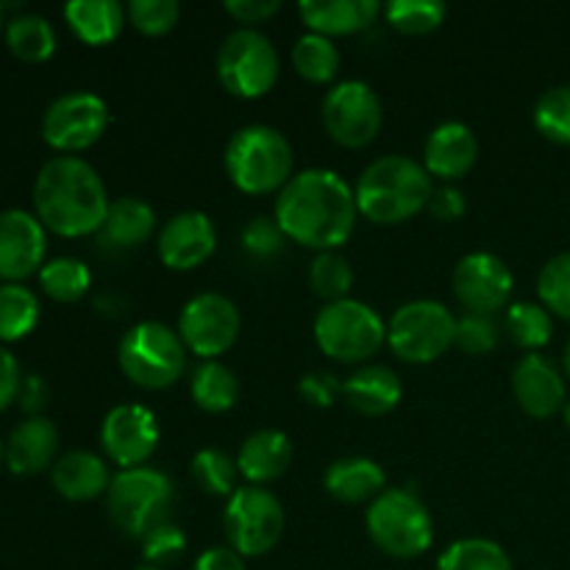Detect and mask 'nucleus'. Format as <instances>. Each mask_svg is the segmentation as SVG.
I'll use <instances>...</instances> for the list:
<instances>
[{
    "label": "nucleus",
    "instance_id": "obj_1",
    "mask_svg": "<svg viewBox=\"0 0 570 570\" xmlns=\"http://www.w3.org/2000/svg\"><path fill=\"white\" fill-rule=\"evenodd\" d=\"M356 215L360 206L354 189L343 176L323 167H312L289 178L276 200V223L287 239L317 254L348 243Z\"/></svg>",
    "mask_w": 570,
    "mask_h": 570
},
{
    "label": "nucleus",
    "instance_id": "obj_2",
    "mask_svg": "<svg viewBox=\"0 0 570 570\" xmlns=\"http://www.w3.org/2000/svg\"><path fill=\"white\" fill-rule=\"evenodd\" d=\"M104 178L78 156H53L33 181V215L45 228L61 237L98 234L109 212Z\"/></svg>",
    "mask_w": 570,
    "mask_h": 570
},
{
    "label": "nucleus",
    "instance_id": "obj_3",
    "mask_svg": "<svg viewBox=\"0 0 570 570\" xmlns=\"http://www.w3.org/2000/svg\"><path fill=\"white\" fill-rule=\"evenodd\" d=\"M432 176L412 156L390 154L371 161L356 181L360 215L379 226H399L426 209L432 198Z\"/></svg>",
    "mask_w": 570,
    "mask_h": 570
},
{
    "label": "nucleus",
    "instance_id": "obj_4",
    "mask_svg": "<svg viewBox=\"0 0 570 570\" xmlns=\"http://www.w3.org/2000/svg\"><path fill=\"white\" fill-rule=\"evenodd\" d=\"M226 173L234 187L248 195L284 189L293 178V145L265 122L243 126L226 145Z\"/></svg>",
    "mask_w": 570,
    "mask_h": 570
},
{
    "label": "nucleus",
    "instance_id": "obj_5",
    "mask_svg": "<svg viewBox=\"0 0 570 570\" xmlns=\"http://www.w3.org/2000/svg\"><path fill=\"white\" fill-rule=\"evenodd\" d=\"M176 490L167 473L156 468H131L111 476L106 490V512L126 538L142 540L161 523H170Z\"/></svg>",
    "mask_w": 570,
    "mask_h": 570
},
{
    "label": "nucleus",
    "instance_id": "obj_6",
    "mask_svg": "<svg viewBox=\"0 0 570 570\" xmlns=\"http://www.w3.org/2000/svg\"><path fill=\"white\" fill-rule=\"evenodd\" d=\"M373 546L395 560H415L432 549L434 523L426 504L410 490H384L365 515Z\"/></svg>",
    "mask_w": 570,
    "mask_h": 570
},
{
    "label": "nucleus",
    "instance_id": "obj_7",
    "mask_svg": "<svg viewBox=\"0 0 570 570\" xmlns=\"http://www.w3.org/2000/svg\"><path fill=\"white\" fill-rule=\"evenodd\" d=\"M117 360L137 387L165 390L181 379L187 367V345L167 323L142 321L122 334Z\"/></svg>",
    "mask_w": 570,
    "mask_h": 570
},
{
    "label": "nucleus",
    "instance_id": "obj_8",
    "mask_svg": "<svg viewBox=\"0 0 570 570\" xmlns=\"http://www.w3.org/2000/svg\"><path fill=\"white\" fill-rule=\"evenodd\" d=\"M387 326L365 301L343 298L326 304L315 317V343L337 362H365L382 348Z\"/></svg>",
    "mask_w": 570,
    "mask_h": 570
},
{
    "label": "nucleus",
    "instance_id": "obj_9",
    "mask_svg": "<svg viewBox=\"0 0 570 570\" xmlns=\"http://www.w3.org/2000/svg\"><path fill=\"white\" fill-rule=\"evenodd\" d=\"M287 515L284 507L271 490L237 488V493L226 501L223 512V532H226L228 549L237 551L239 557H265L282 540Z\"/></svg>",
    "mask_w": 570,
    "mask_h": 570
},
{
    "label": "nucleus",
    "instance_id": "obj_10",
    "mask_svg": "<svg viewBox=\"0 0 570 570\" xmlns=\"http://www.w3.org/2000/svg\"><path fill=\"white\" fill-rule=\"evenodd\" d=\"M456 340V317L440 301H410L387 323V343L412 365L440 360Z\"/></svg>",
    "mask_w": 570,
    "mask_h": 570
},
{
    "label": "nucleus",
    "instance_id": "obj_11",
    "mask_svg": "<svg viewBox=\"0 0 570 570\" xmlns=\"http://www.w3.org/2000/svg\"><path fill=\"white\" fill-rule=\"evenodd\" d=\"M217 78L234 98H262L278 81L276 48L256 28H239L228 33L217 50Z\"/></svg>",
    "mask_w": 570,
    "mask_h": 570
},
{
    "label": "nucleus",
    "instance_id": "obj_12",
    "mask_svg": "<svg viewBox=\"0 0 570 570\" xmlns=\"http://www.w3.org/2000/svg\"><path fill=\"white\" fill-rule=\"evenodd\" d=\"M328 137L343 148H365L382 131L384 109L376 89L365 81H340L326 92L321 106Z\"/></svg>",
    "mask_w": 570,
    "mask_h": 570
},
{
    "label": "nucleus",
    "instance_id": "obj_13",
    "mask_svg": "<svg viewBox=\"0 0 570 570\" xmlns=\"http://www.w3.org/2000/svg\"><path fill=\"white\" fill-rule=\"evenodd\" d=\"M106 126H109V106L100 95L87 89L59 95L42 115L45 142L61 154L87 150L104 137Z\"/></svg>",
    "mask_w": 570,
    "mask_h": 570
},
{
    "label": "nucleus",
    "instance_id": "obj_14",
    "mask_svg": "<svg viewBox=\"0 0 570 570\" xmlns=\"http://www.w3.org/2000/svg\"><path fill=\"white\" fill-rule=\"evenodd\" d=\"M239 326H243V317L232 298L220 293H200L181 309L178 337L193 354L215 360L237 343Z\"/></svg>",
    "mask_w": 570,
    "mask_h": 570
},
{
    "label": "nucleus",
    "instance_id": "obj_15",
    "mask_svg": "<svg viewBox=\"0 0 570 570\" xmlns=\"http://www.w3.org/2000/svg\"><path fill=\"white\" fill-rule=\"evenodd\" d=\"M515 278L501 256L488 250H473L462 256L454 267V295L468 312L493 315L510 304Z\"/></svg>",
    "mask_w": 570,
    "mask_h": 570
},
{
    "label": "nucleus",
    "instance_id": "obj_16",
    "mask_svg": "<svg viewBox=\"0 0 570 570\" xmlns=\"http://www.w3.org/2000/svg\"><path fill=\"white\" fill-rule=\"evenodd\" d=\"M100 445L122 471L142 468L159 445V423L148 406L120 404L109 410L100 426Z\"/></svg>",
    "mask_w": 570,
    "mask_h": 570
},
{
    "label": "nucleus",
    "instance_id": "obj_17",
    "mask_svg": "<svg viewBox=\"0 0 570 570\" xmlns=\"http://www.w3.org/2000/svg\"><path fill=\"white\" fill-rule=\"evenodd\" d=\"M48 234L37 215L26 209L0 212V278L17 282L42 271Z\"/></svg>",
    "mask_w": 570,
    "mask_h": 570
},
{
    "label": "nucleus",
    "instance_id": "obj_18",
    "mask_svg": "<svg viewBox=\"0 0 570 570\" xmlns=\"http://www.w3.org/2000/svg\"><path fill=\"white\" fill-rule=\"evenodd\" d=\"M217 248L215 223L206 212H181L161 226L156 237L159 259L170 271H193L204 265Z\"/></svg>",
    "mask_w": 570,
    "mask_h": 570
},
{
    "label": "nucleus",
    "instance_id": "obj_19",
    "mask_svg": "<svg viewBox=\"0 0 570 570\" xmlns=\"http://www.w3.org/2000/svg\"><path fill=\"white\" fill-rule=\"evenodd\" d=\"M512 395L532 417H551L566 410V379L543 354H527L512 371Z\"/></svg>",
    "mask_w": 570,
    "mask_h": 570
},
{
    "label": "nucleus",
    "instance_id": "obj_20",
    "mask_svg": "<svg viewBox=\"0 0 570 570\" xmlns=\"http://www.w3.org/2000/svg\"><path fill=\"white\" fill-rule=\"evenodd\" d=\"M476 134H473L465 122L451 120L429 134L426 148H423V167H426L429 176L454 181V178L465 176V173L476 165Z\"/></svg>",
    "mask_w": 570,
    "mask_h": 570
},
{
    "label": "nucleus",
    "instance_id": "obj_21",
    "mask_svg": "<svg viewBox=\"0 0 570 570\" xmlns=\"http://www.w3.org/2000/svg\"><path fill=\"white\" fill-rule=\"evenodd\" d=\"M56 449H59L56 423L50 417L31 415L22 423H17L14 432L9 434L6 462L20 476H33V473H42L45 468L53 465Z\"/></svg>",
    "mask_w": 570,
    "mask_h": 570
},
{
    "label": "nucleus",
    "instance_id": "obj_22",
    "mask_svg": "<svg viewBox=\"0 0 570 570\" xmlns=\"http://www.w3.org/2000/svg\"><path fill=\"white\" fill-rule=\"evenodd\" d=\"M298 14L312 33L323 37H348V33L365 31L376 22V0H304Z\"/></svg>",
    "mask_w": 570,
    "mask_h": 570
},
{
    "label": "nucleus",
    "instance_id": "obj_23",
    "mask_svg": "<svg viewBox=\"0 0 570 570\" xmlns=\"http://www.w3.org/2000/svg\"><path fill=\"white\" fill-rule=\"evenodd\" d=\"M289 462H293V443L278 429H259V432L248 434L237 456L239 473L256 488L282 479Z\"/></svg>",
    "mask_w": 570,
    "mask_h": 570
},
{
    "label": "nucleus",
    "instance_id": "obj_24",
    "mask_svg": "<svg viewBox=\"0 0 570 570\" xmlns=\"http://www.w3.org/2000/svg\"><path fill=\"white\" fill-rule=\"evenodd\" d=\"M404 387L387 365H362L343 382V399L360 415L379 417L399 406Z\"/></svg>",
    "mask_w": 570,
    "mask_h": 570
},
{
    "label": "nucleus",
    "instance_id": "obj_25",
    "mask_svg": "<svg viewBox=\"0 0 570 570\" xmlns=\"http://www.w3.org/2000/svg\"><path fill=\"white\" fill-rule=\"evenodd\" d=\"M56 493L67 501H92L109 490L111 476L106 462L92 451H67L50 471Z\"/></svg>",
    "mask_w": 570,
    "mask_h": 570
},
{
    "label": "nucleus",
    "instance_id": "obj_26",
    "mask_svg": "<svg viewBox=\"0 0 570 570\" xmlns=\"http://www.w3.org/2000/svg\"><path fill=\"white\" fill-rule=\"evenodd\" d=\"M156 228V212L142 198H117L106 212L104 226L98 228V243L111 250L139 248L150 239Z\"/></svg>",
    "mask_w": 570,
    "mask_h": 570
},
{
    "label": "nucleus",
    "instance_id": "obj_27",
    "mask_svg": "<svg viewBox=\"0 0 570 570\" xmlns=\"http://www.w3.org/2000/svg\"><path fill=\"white\" fill-rule=\"evenodd\" d=\"M384 476L382 465L367 456H345V460L332 462L323 476V488L328 495H334L343 504H362V501H376L384 493Z\"/></svg>",
    "mask_w": 570,
    "mask_h": 570
},
{
    "label": "nucleus",
    "instance_id": "obj_28",
    "mask_svg": "<svg viewBox=\"0 0 570 570\" xmlns=\"http://www.w3.org/2000/svg\"><path fill=\"white\" fill-rule=\"evenodd\" d=\"M70 31L87 45H109L122 33L128 9L117 0H70L65 6Z\"/></svg>",
    "mask_w": 570,
    "mask_h": 570
},
{
    "label": "nucleus",
    "instance_id": "obj_29",
    "mask_svg": "<svg viewBox=\"0 0 570 570\" xmlns=\"http://www.w3.org/2000/svg\"><path fill=\"white\" fill-rule=\"evenodd\" d=\"M6 45L17 59L37 65V61L53 56L56 31L48 17L26 11V14H14L6 22Z\"/></svg>",
    "mask_w": 570,
    "mask_h": 570
},
{
    "label": "nucleus",
    "instance_id": "obj_30",
    "mask_svg": "<svg viewBox=\"0 0 570 570\" xmlns=\"http://www.w3.org/2000/svg\"><path fill=\"white\" fill-rule=\"evenodd\" d=\"M193 401L206 412H228L239 399V382L232 367L223 362L206 360L195 367L193 382H189Z\"/></svg>",
    "mask_w": 570,
    "mask_h": 570
},
{
    "label": "nucleus",
    "instance_id": "obj_31",
    "mask_svg": "<svg viewBox=\"0 0 570 570\" xmlns=\"http://www.w3.org/2000/svg\"><path fill=\"white\" fill-rule=\"evenodd\" d=\"M39 323V298L17 282L0 284V343H14Z\"/></svg>",
    "mask_w": 570,
    "mask_h": 570
},
{
    "label": "nucleus",
    "instance_id": "obj_32",
    "mask_svg": "<svg viewBox=\"0 0 570 570\" xmlns=\"http://www.w3.org/2000/svg\"><path fill=\"white\" fill-rule=\"evenodd\" d=\"M438 570H512V560L493 540L465 538L440 554Z\"/></svg>",
    "mask_w": 570,
    "mask_h": 570
},
{
    "label": "nucleus",
    "instance_id": "obj_33",
    "mask_svg": "<svg viewBox=\"0 0 570 570\" xmlns=\"http://www.w3.org/2000/svg\"><path fill=\"white\" fill-rule=\"evenodd\" d=\"M39 284L45 293L61 304H72V301L83 298L92 284V273L76 256H56V259L45 262L39 271Z\"/></svg>",
    "mask_w": 570,
    "mask_h": 570
},
{
    "label": "nucleus",
    "instance_id": "obj_34",
    "mask_svg": "<svg viewBox=\"0 0 570 570\" xmlns=\"http://www.w3.org/2000/svg\"><path fill=\"white\" fill-rule=\"evenodd\" d=\"M293 65L312 83H328L340 70V50L323 33H304L293 45Z\"/></svg>",
    "mask_w": 570,
    "mask_h": 570
},
{
    "label": "nucleus",
    "instance_id": "obj_35",
    "mask_svg": "<svg viewBox=\"0 0 570 570\" xmlns=\"http://www.w3.org/2000/svg\"><path fill=\"white\" fill-rule=\"evenodd\" d=\"M504 328L507 334H510L512 343H515L518 348H527L529 354L543 348L551 340V332H554L549 309L540 304H529V301H518V304H512L510 309H507Z\"/></svg>",
    "mask_w": 570,
    "mask_h": 570
},
{
    "label": "nucleus",
    "instance_id": "obj_36",
    "mask_svg": "<svg viewBox=\"0 0 570 570\" xmlns=\"http://www.w3.org/2000/svg\"><path fill=\"white\" fill-rule=\"evenodd\" d=\"M195 484H198L204 493L220 495V499H232L237 493V476L239 468L237 462L228 454L217 449H204L193 456V465H189Z\"/></svg>",
    "mask_w": 570,
    "mask_h": 570
},
{
    "label": "nucleus",
    "instance_id": "obj_37",
    "mask_svg": "<svg viewBox=\"0 0 570 570\" xmlns=\"http://www.w3.org/2000/svg\"><path fill=\"white\" fill-rule=\"evenodd\" d=\"M309 284L326 304H334V301L348 298L351 284H354V267L337 250H323L309 267Z\"/></svg>",
    "mask_w": 570,
    "mask_h": 570
},
{
    "label": "nucleus",
    "instance_id": "obj_38",
    "mask_svg": "<svg viewBox=\"0 0 570 570\" xmlns=\"http://www.w3.org/2000/svg\"><path fill=\"white\" fill-rule=\"evenodd\" d=\"M534 128L557 145H570V87H551L534 104Z\"/></svg>",
    "mask_w": 570,
    "mask_h": 570
},
{
    "label": "nucleus",
    "instance_id": "obj_39",
    "mask_svg": "<svg viewBox=\"0 0 570 570\" xmlns=\"http://www.w3.org/2000/svg\"><path fill=\"white\" fill-rule=\"evenodd\" d=\"M445 11L449 9L440 0H390L384 14L390 26L415 37V33H429L443 26Z\"/></svg>",
    "mask_w": 570,
    "mask_h": 570
},
{
    "label": "nucleus",
    "instance_id": "obj_40",
    "mask_svg": "<svg viewBox=\"0 0 570 570\" xmlns=\"http://www.w3.org/2000/svg\"><path fill=\"white\" fill-rule=\"evenodd\" d=\"M538 293L546 309L570 321V250L546 262L538 276Z\"/></svg>",
    "mask_w": 570,
    "mask_h": 570
},
{
    "label": "nucleus",
    "instance_id": "obj_41",
    "mask_svg": "<svg viewBox=\"0 0 570 570\" xmlns=\"http://www.w3.org/2000/svg\"><path fill=\"white\" fill-rule=\"evenodd\" d=\"M139 543H142L145 566H154L161 570L187 554V534H184V529L176 527V523H161L154 532L145 534Z\"/></svg>",
    "mask_w": 570,
    "mask_h": 570
},
{
    "label": "nucleus",
    "instance_id": "obj_42",
    "mask_svg": "<svg viewBox=\"0 0 570 570\" xmlns=\"http://www.w3.org/2000/svg\"><path fill=\"white\" fill-rule=\"evenodd\" d=\"M178 17H181L178 0H131L128 6V20L148 37H161V33L173 31L178 26Z\"/></svg>",
    "mask_w": 570,
    "mask_h": 570
},
{
    "label": "nucleus",
    "instance_id": "obj_43",
    "mask_svg": "<svg viewBox=\"0 0 570 570\" xmlns=\"http://www.w3.org/2000/svg\"><path fill=\"white\" fill-rule=\"evenodd\" d=\"M501 332L499 323L493 321V315H476V312H465L462 317H456V340L454 345H460V351L471 356L490 354V351L499 345Z\"/></svg>",
    "mask_w": 570,
    "mask_h": 570
},
{
    "label": "nucleus",
    "instance_id": "obj_44",
    "mask_svg": "<svg viewBox=\"0 0 570 570\" xmlns=\"http://www.w3.org/2000/svg\"><path fill=\"white\" fill-rule=\"evenodd\" d=\"M284 239H287V234L271 217H254L243 228V248L254 259H273V256H278L284 250Z\"/></svg>",
    "mask_w": 570,
    "mask_h": 570
},
{
    "label": "nucleus",
    "instance_id": "obj_45",
    "mask_svg": "<svg viewBox=\"0 0 570 570\" xmlns=\"http://www.w3.org/2000/svg\"><path fill=\"white\" fill-rule=\"evenodd\" d=\"M298 395L306 401V404L328 410V406L337 404V399L343 395V382H337V376L323 371L304 373L298 382Z\"/></svg>",
    "mask_w": 570,
    "mask_h": 570
},
{
    "label": "nucleus",
    "instance_id": "obj_46",
    "mask_svg": "<svg viewBox=\"0 0 570 570\" xmlns=\"http://www.w3.org/2000/svg\"><path fill=\"white\" fill-rule=\"evenodd\" d=\"M426 209L432 212L438 220L454 223V220H460L462 215H465L468 204H465V195H462L456 187H440V189H434V193H432Z\"/></svg>",
    "mask_w": 570,
    "mask_h": 570
},
{
    "label": "nucleus",
    "instance_id": "obj_47",
    "mask_svg": "<svg viewBox=\"0 0 570 570\" xmlns=\"http://www.w3.org/2000/svg\"><path fill=\"white\" fill-rule=\"evenodd\" d=\"M282 9L278 0H228L226 11L237 22H245V26H256V22L271 20L276 11Z\"/></svg>",
    "mask_w": 570,
    "mask_h": 570
},
{
    "label": "nucleus",
    "instance_id": "obj_48",
    "mask_svg": "<svg viewBox=\"0 0 570 570\" xmlns=\"http://www.w3.org/2000/svg\"><path fill=\"white\" fill-rule=\"evenodd\" d=\"M20 382L22 376H20V365H17L14 354L0 345V410H6V406L17 399V393H20Z\"/></svg>",
    "mask_w": 570,
    "mask_h": 570
},
{
    "label": "nucleus",
    "instance_id": "obj_49",
    "mask_svg": "<svg viewBox=\"0 0 570 570\" xmlns=\"http://www.w3.org/2000/svg\"><path fill=\"white\" fill-rule=\"evenodd\" d=\"M193 570H248V568H245V557H239L237 551L228 549V546H215V549H206L204 554L195 560Z\"/></svg>",
    "mask_w": 570,
    "mask_h": 570
},
{
    "label": "nucleus",
    "instance_id": "obj_50",
    "mask_svg": "<svg viewBox=\"0 0 570 570\" xmlns=\"http://www.w3.org/2000/svg\"><path fill=\"white\" fill-rule=\"evenodd\" d=\"M17 401L26 412L37 415L45 404H48V384H45L42 376H22L20 393H17Z\"/></svg>",
    "mask_w": 570,
    "mask_h": 570
},
{
    "label": "nucleus",
    "instance_id": "obj_51",
    "mask_svg": "<svg viewBox=\"0 0 570 570\" xmlns=\"http://www.w3.org/2000/svg\"><path fill=\"white\" fill-rule=\"evenodd\" d=\"M562 365H566V373H568V379H570V340H568V345H566V354H562Z\"/></svg>",
    "mask_w": 570,
    "mask_h": 570
},
{
    "label": "nucleus",
    "instance_id": "obj_52",
    "mask_svg": "<svg viewBox=\"0 0 570 570\" xmlns=\"http://www.w3.org/2000/svg\"><path fill=\"white\" fill-rule=\"evenodd\" d=\"M566 423H568V429H570V401H566Z\"/></svg>",
    "mask_w": 570,
    "mask_h": 570
},
{
    "label": "nucleus",
    "instance_id": "obj_53",
    "mask_svg": "<svg viewBox=\"0 0 570 570\" xmlns=\"http://www.w3.org/2000/svg\"><path fill=\"white\" fill-rule=\"evenodd\" d=\"M3 460H6V443L0 440V462H3Z\"/></svg>",
    "mask_w": 570,
    "mask_h": 570
},
{
    "label": "nucleus",
    "instance_id": "obj_54",
    "mask_svg": "<svg viewBox=\"0 0 570 570\" xmlns=\"http://www.w3.org/2000/svg\"><path fill=\"white\" fill-rule=\"evenodd\" d=\"M3 11H6V6L0 3V31H3V22H6V20H3Z\"/></svg>",
    "mask_w": 570,
    "mask_h": 570
},
{
    "label": "nucleus",
    "instance_id": "obj_55",
    "mask_svg": "<svg viewBox=\"0 0 570 570\" xmlns=\"http://www.w3.org/2000/svg\"><path fill=\"white\" fill-rule=\"evenodd\" d=\"M134 570H161V568H154V566H139V568H134Z\"/></svg>",
    "mask_w": 570,
    "mask_h": 570
}]
</instances>
